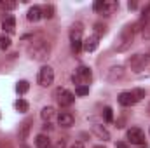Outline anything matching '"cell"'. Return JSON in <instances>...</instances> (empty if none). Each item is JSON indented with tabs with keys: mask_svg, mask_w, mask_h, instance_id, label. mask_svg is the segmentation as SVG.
<instances>
[{
	"mask_svg": "<svg viewBox=\"0 0 150 148\" xmlns=\"http://www.w3.org/2000/svg\"><path fill=\"white\" fill-rule=\"evenodd\" d=\"M2 26H4V30H5V32L12 33V32H14V28H16V19H14V16L5 18V19H4V23H2Z\"/></svg>",
	"mask_w": 150,
	"mask_h": 148,
	"instance_id": "d6986e66",
	"label": "cell"
},
{
	"mask_svg": "<svg viewBox=\"0 0 150 148\" xmlns=\"http://www.w3.org/2000/svg\"><path fill=\"white\" fill-rule=\"evenodd\" d=\"M117 7H119V4H117L115 0H105L103 9H101V14H103L105 18H108V16H112L113 12L117 11Z\"/></svg>",
	"mask_w": 150,
	"mask_h": 148,
	"instance_id": "5bb4252c",
	"label": "cell"
},
{
	"mask_svg": "<svg viewBox=\"0 0 150 148\" xmlns=\"http://www.w3.org/2000/svg\"><path fill=\"white\" fill-rule=\"evenodd\" d=\"M37 82H38V85H42V87H49L54 82V70L51 66H47V65L40 66V70L37 73Z\"/></svg>",
	"mask_w": 150,
	"mask_h": 148,
	"instance_id": "8992f818",
	"label": "cell"
},
{
	"mask_svg": "<svg viewBox=\"0 0 150 148\" xmlns=\"http://www.w3.org/2000/svg\"><path fill=\"white\" fill-rule=\"evenodd\" d=\"M149 113H150V105H149Z\"/></svg>",
	"mask_w": 150,
	"mask_h": 148,
	"instance_id": "d590c367",
	"label": "cell"
},
{
	"mask_svg": "<svg viewBox=\"0 0 150 148\" xmlns=\"http://www.w3.org/2000/svg\"><path fill=\"white\" fill-rule=\"evenodd\" d=\"M72 80H74V84H77V85H89L91 80H93V72H91V68H87V66H79V68L75 70V73L72 75Z\"/></svg>",
	"mask_w": 150,
	"mask_h": 148,
	"instance_id": "277c9868",
	"label": "cell"
},
{
	"mask_svg": "<svg viewBox=\"0 0 150 148\" xmlns=\"http://www.w3.org/2000/svg\"><path fill=\"white\" fill-rule=\"evenodd\" d=\"M82 32H84L82 23H75L70 28V44H72V51H74L75 54H79L82 51V44H84Z\"/></svg>",
	"mask_w": 150,
	"mask_h": 148,
	"instance_id": "3957f363",
	"label": "cell"
},
{
	"mask_svg": "<svg viewBox=\"0 0 150 148\" xmlns=\"http://www.w3.org/2000/svg\"><path fill=\"white\" fill-rule=\"evenodd\" d=\"M75 94L77 96H87L89 94V85H77Z\"/></svg>",
	"mask_w": 150,
	"mask_h": 148,
	"instance_id": "d4e9b609",
	"label": "cell"
},
{
	"mask_svg": "<svg viewBox=\"0 0 150 148\" xmlns=\"http://www.w3.org/2000/svg\"><path fill=\"white\" fill-rule=\"evenodd\" d=\"M0 148H2V143H0Z\"/></svg>",
	"mask_w": 150,
	"mask_h": 148,
	"instance_id": "74e56055",
	"label": "cell"
},
{
	"mask_svg": "<svg viewBox=\"0 0 150 148\" xmlns=\"http://www.w3.org/2000/svg\"><path fill=\"white\" fill-rule=\"evenodd\" d=\"M105 77H107L108 82H117V80H120L124 77V68L122 66H112V68L107 70V75Z\"/></svg>",
	"mask_w": 150,
	"mask_h": 148,
	"instance_id": "8fae6325",
	"label": "cell"
},
{
	"mask_svg": "<svg viewBox=\"0 0 150 148\" xmlns=\"http://www.w3.org/2000/svg\"><path fill=\"white\" fill-rule=\"evenodd\" d=\"M35 147L37 148H49L51 147V138L45 134H38L35 138Z\"/></svg>",
	"mask_w": 150,
	"mask_h": 148,
	"instance_id": "ac0fdd59",
	"label": "cell"
},
{
	"mask_svg": "<svg viewBox=\"0 0 150 148\" xmlns=\"http://www.w3.org/2000/svg\"><path fill=\"white\" fill-rule=\"evenodd\" d=\"M54 148H65V143H63V141H58V143L54 145Z\"/></svg>",
	"mask_w": 150,
	"mask_h": 148,
	"instance_id": "1f68e13d",
	"label": "cell"
},
{
	"mask_svg": "<svg viewBox=\"0 0 150 148\" xmlns=\"http://www.w3.org/2000/svg\"><path fill=\"white\" fill-rule=\"evenodd\" d=\"M127 141L131 145H143L145 143V132L140 129V127H131L127 129Z\"/></svg>",
	"mask_w": 150,
	"mask_h": 148,
	"instance_id": "ba28073f",
	"label": "cell"
},
{
	"mask_svg": "<svg viewBox=\"0 0 150 148\" xmlns=\"http://www.w3.org/2000/svg\"><path fill=\"white\" fill-rule=\"evenodd\" d=\"M70 148H84V145H82L80 141H75V143H74V145H72Z\"/></svg>",
	"mask_w": 150,
	"mask_h": 148,
	"instance_id": "4dcf8cb0",
	"label": "cell"
},
{
	"mask_svg": "<svg viewBox=\"0 0 150 148\" xmlns=\"http://www.w3.org/2000/svg\"><path fill=\"white\" fill-rule=\"evenodd\" d=\"M100 38L96 37V35H91V37H87L84 40V44H82V49L86 51V52H93V51H96L98 49V42Z\"/></svg>",
	"mask_w": 150,
	"mask_h": 148,
	"instance_id": "4fadbf2b",
	"label": "cell"
},
{
	"mask_svg": "<svg viewBox=\"0 0 150 148\" xmlns=\"http://www.w3.org/2000/svg\"><path fill=\"white\" fill-rule=\"evenodd\" d=\"M127 7H129V9H136V2H129Z\"/></svg>",
	"mask_w": 150,
	"mask_h": 148,
	"instance_id": "d6a6232c",
	"label": "cell"
},
{
	"mask_svg": "<svg viewBox=\"0 0 150 148\" xmlns=\"http://www.w3.org/2000/svg\"><path fill=\"white\" fill-rule=\"evenodd\" d=\"M54 98H56L58 105L63 106V108L74 105V101H75V94L74 92H70L68 89H65V87H58V89L54 91Z\"/></svg>",
	"mask_w": 150,
	"mask_h": 148,
	"instance_id": "5b68a950",
	"label": "cell"
},
{
	"mask_svg": "<svg viewBox=\"0 0 150 148\" xmlns=\"http://www.w3.org/2000/svg\"><path fill=\"white\" fill-rule=\"evenodd\" d=\"M16 2H7V0H0V7L2 9H7V11H12V9H16Z\"/></svg>",
	"mask_w": 150,
	"mask_h": 148,
	"instance_id": "484cf974",
	"label": "cell"
},
{
	"mask_svg": "<svg viewBox=\"0 0 150 148\" xmlns=\"http://www.w3.org/2000/svg\"><path fill=\"white\" fill-rule=\"evenodd\" d=\"M9 47H11V38L7 37V35H0V49L5 51Z\"/></svg>",
	"mask_w": 150,
	"mask_h": 148,
	"instance_id": "cb8c5ba5",
	"label": "cell"
},
{
	"mask_svg": "<svg viewBox=\"0 0 150 148\" xmlns=\"http://www.w3.org/2000/svg\"><path fill=\"white\" fill-rule=\"evenodd\" d=\"M115 148H129V147H127V145H126L124 141H119V143L115 145Z\"/></svg>",
	"mask_w": 150,
	"mask_h": 148,
	"instance_id": "f546056e",
	"label": "cell"
},
{
	"mask_svg": "<svg viewBox=\"0 0 150 148\" xmlns=\"http://www.w3.org/2000/svg\"><path fill=\"white\" fill-rule=\"evenodd\" d=\"M93 132H94L100 140H103V141H108V140H110V132H108L103 125H100V124H94V125H93Z\"/></svg>",
	"mask_w": 150,
	"mask_h": 148,
	"instance_id": "9a60e30c",
	"label": "cell"
},
{
	"mask_svg": "<svg viewBox=\"0 0 150 148\" xmlns=\"http://www.w3.org/2000/svg\"><path fill=\"white\" fill-rule=\"evenodd\" d=\"M105 33H107V26L101 25V23H96V25H94V35L98 38H101Z\"/></svg>",
	"mask_w": 150,
	"mask_h": 148,
	"instance_id": "7402d4cb",
	"label": "cell"
},
{
	"mask_svg": "<svg viewBox=\"0 0 150 148\" xmlns=\"http://www.w3.org/2000/svg\"><path fill=\"white\" fill-rule=\"evenodd\" d=\"M94 148H105V147H94Z\"/></svg>",
	"mask_w": 150,
	"mask_h": 148,
	"instance_id": "e575fe53",
	"label": "cell"
},
{
	"mask_svg": "<svg viewBox=\"0 0 150 148\" xmlns=\"http://www.w3.org/2000/svg\"><path fill=\"white\" fill-rule=\"evenodd\" d=\"M103 4H105V0H96V2L93 4V9H94L96 12H101V9H103Z\"/></svg>",
	"mask_w": 150,
	"mask_h": 148,
	"instance_id": "f1b7e54d",
	"label": "cell"
},
{
	"mask_svg": "<svg viewBox=\"0 0 150 148\" xmlns=\"http://www.w3.org/2000/svg\"><path fill=\"white\" fill-rule=\"evenodd\" d=\"M26 18H28L30 21H33V23L38 21L40 18H44V16H42V7H40V5H33V7H30V9H28V14H26Z\"/></svg>",
	"mask_w": 150,
	"mask_h": 148,
	"instance_id": "2e32d148",
	"label": "cell"
},
{
	"mask_svg": "<svg viewBox=\"0 0 150 148\" xmlns=\"http://www.w3.org/2000/svg\"><path fill=\"white\" fill-rule=\"evenodd\" d=\"M136 30H140L138 23H129V25H126V26L120 30V33H119L117 40H115L113 49H115L117 52H126V51L133 45V40H134V33H136Z\"/></svg>",
	"mask_w": 150,
	"mask_h": 148,
	"instance_id": "6da1fadb",
	"label": "cell"
},
{
	"mask_svg": "<svg viewBox=\"0 0 150 148\" xmlns=\"http://www.w3.org/2000/svg\"><path fill=\"white\" fill-rule=\"evenodd\" d=\"M127 65L131 66L133 72H142L147 65H149V56L145 54H134L127 59Z\"/></svg>",
	"mask_w": 150,
	"mask_h": 148,
	"instance_id": "52a82bcc",
	"label": "cell"
},
{
	"mask_svg": "<svg viewBox=\"0 0 150 148\" xmlns=\"http://www.w3.org/2000/svg\"><path fill=\"white\" fill-rule=\"evenodd\" d=\"M28 89H30V84H28L26 80H19V82H18V85H16L18 94H25V92H28Z\"/></svg>",
	"mask_w": 150,
	"mask_h": 148,
	"instance_id": "ffe728a7",
	"label": "cell"
},
{
	"mask_svg": "<svg viewBox=\"0 0 150 148\" xmlns=\"http://www.w3.org/2000/svg\"><path fill=\"white\" fill-rule=\"evenodd\" d=\"M26 52L35 61H45L51 56V42H47L45 38H37L28 45Z\"/></svg>",
	"mask_w": 150,
	"mask_h": 148,
	"instance_id": "7a4b0ae2",
	"label": "cell"
},
{
	"mask_svg": "<svg viewBox=\"0 0 150 148\" xmlns=\"http://www.w3.org/2000/svg\"><path fill=\"white\" fill-rule=\"evenodd\" d=\"M74 122H75L74 113H70V111H59L58 113V124L61 127H70V125H74Z\"/></svg>",
	"mask_w": 150,
	"mask_h": 148,
	"instance_id": "30bf717a",
	"label": "cell"
},
{
	"mask_svg": "<svg viewBox=\"0 0 150 148\" xmlns=\"http://www.w3.org/2000/svg\"><path fill=\"white\" fill-rule=\"evenodd\" d=\"M52 12H54V7H52V5H47L45 9H42V16H44V18H47V19H51V18H52Z\"/></svg>",
	"mask_w": 150,
	"mask_h": 148,
	"instance_id": "83f0119b",
	"label": "cell"
},
{
	"mask_svg": "<svg viewBox=\"0 0 150 148\" xmlns=\"http://www.w3.org/2000/svg\"><path fill=\"white\" fill-rule=\"evenodd\" d=\"M14 106H16V110L18 111L26 113V111H28V101H25V99H18V101L14 103Z\"/></svg>",
	"mask_w": 150,
	"mask_h": 148,
	"instance_id": "44dd1931",
	"label": "cell"
},
{
	"mask_svg": "<svg viewBox=\"0 0 150 148\" xmlns=\"http://www.w3.org/2000/svg\"><path fill=\"white\" fill-rule=\"evenodd\" d=\"M23 148H30V147H23Z\"/></svg>",
	"mask_w": 150,
	"mask_h": 148,
	"instance_id": "8d00e7d4",
	"label": "cell"
},
{
	"mask_svg": "<svg viewBox=\"0 0 150 148\" xmlns=\"http://www.w3.org/2000/svg\"><path fill=\"white\" fill-rule=\"evenodd\" d=\"M131 94L134 96V99H136V103H138V101H142V99L145 98V89H140V87H138V89H133Z\"/></svg>",
	"mask_w": 150,
	"mask_h": 148,
	"instance_id": "603a6c76",
	"label": "cell"
},
{
	"mask_svg": "<svg viewBox=\"0 0 150 148\" xmlns=\"http://www.w3.org/2000/svg\"><path fill=\"white\" fill-rule=\"evenodd\" d=\"M54 115H56V111H54L52 106H44L42 111H40V117H42V120L45 124H51V120L54 118Z\"/></svg>",
	"mask_w": 150,
	"mask_h": 148,
	"instance_id": "e0dca14e",
	"label": "cell"
},
{
	"mask_svg": "<svg viewBox=\"0 0 150 148\" xmlns=\"http://www.w3.org/2000/svg\"><path fill=\"white\" fill-rule=\"evenodd\" d=\"M147 56H149V59H150V51H149V54H147Z\"/></svg>",
	"mask_w": 150,
	"mask_h": 148,
	"instance_id": "836d02e7",
	"label": "cell"
},
{
	"mask_svg": "<svg viewBox=\"0 0 150 148\" xmlns=\"http://www.w3.org/2000/svg\"><path fill=\"white\" fill-rule=\"evenodd\" d=\"M103 118H105V122H112L113 120V111L110 106H107L105 110H103Z\"/></svg>",
	"mask_w": 150,
	"mask_h": 148,
	"instance_id": "4316f807",
	"label": "cell"
},
{
	"mask_svg": "<svg viewBox=\"0 0 150 148\" xmlns=\"http://www.w3.org/2000/svg\"><path fill=\"white\" fill-rule=\"evenodd\" d=\"M32 124H33V118H25L21 124H19V129H18V136L21 141H25L28 136H30V131H32Z\"/></svg>",
	"mask_w": 150,
	"mask_h": 148,
	"instance_id": "9c48e42d",
	"label": "cell"
},
{
	"mask_svg": "<svg viewBox=\"0 0 150 148\" xmlns=\"http://www.w3.org/2000/svg\"><path fill=\"white\" fill-rule=\"evenodd\" d=\"M117 99H119V105H122V106H133V105H136V99H134V96L131 94V91L120 92Z\"/></svg>",
	"mask_w": 150,
	"mask_h": 148,
	"instance_id": "7c38bea8",
	"label": "cell"
}]
</instances>
